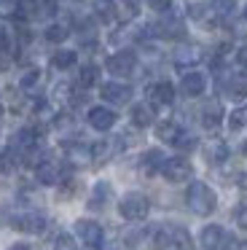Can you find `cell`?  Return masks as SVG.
Wrapping results in <instances>:
<instances>
[{
  "label": "cell",
  "instance_id": "obj_39",
  "mask_svg": "<svg viewBox=\"0 0 247 250\" xmlns=\"http://www.w3.org/2000/svg\"><path fill=\"white\" fill-rule=\"evenodd\" d=\"M75 191H78V183H75V180H67V183L62 186V191H59V196H62V199H70V196H75Z\"/></svg>",
  "mask_w": 247,
  "mask_h": 250
},
{
  "label": "cell",
  "instance_id": "obj_11",
  "mask_svg": "<svg viewBox=\"0 0 247 250\" xmlns=\"http://www.w3.org/2000/svg\"><path fill=\"white\" fill-rule=\"evenodd\" d=\"M100 94H102V100L110 103V105H126L129 100H132V86L124 83V81H107L100 86Z\"/></svg>",
  "mask_w": 247,
  "mask_h": 250
},
{
  "label": "cell",
  "instance_id": "obj_12",
  "mask_svg": "<svg viewBox=\"0 0 247 250\" xmlns=\"http://www.w3.org/2000/svg\"><path fill=\"white\" fill-rule=\"evenodd\" d=\"M204 92H207V76H204V73H199V70L183 73L180 94H185V97H202Z\"/></svg>",
  "mask_w": 247,
  "mask_h": 250
},
{
  "label": "cell",
  "instance_id": "obj_4",
  "mask_svg": "<svg viewBox=\"0 0 247 250\" xmlns=\"http://www.w3.org/2000/svg\"><path fill=\"white\" fill-rule=\"evenodd\" d=\"M105 70L110 73L113 78H129L137 70V54L129 51V49H118L116 54H110L105 60Z\"/></svg>",
  "mask_w": 247,
  "mask_h": 250
},
{
  "label": "cell",
  "instance_id": "obj_19",
  "mask_svg": "<svg viewBox=\"0 0 247 250\" xmlns=\"http://www.w3.org/2000/svg\"><path fill=\"white\" fill-rule=\"evenodd\" d=\"M110 199H113V186L107 183V180H100V183H94V188H91L89 207L91 210H105Z\"/></svg>",
  "mask_w": 247,
  "mask_h": 250
},
{
  "label": "cell",
  "instance_id": "obj_16",
  "mask_svg": "<svg viewBox=\"0 0 247 250\" xmlns=\"http://www.w3.org/2000/svg\"><path fill=\"white\" fill-rule=\"evenodd\" d=\"M223 242H226V231L218 223H207V226L202 229V234H199V245H202L204 250H220Z\"/></svg>",
  "mask_w": 247,
  "mask_h": 250
},
{
  "label": "cell",
  "instance_id": "obj_34",
  "mask_svg": "<svg viewBox=\"0 0 247 250\" xmlns=\"http://www.w3.org/2000/svg\"><path fill=\"white\" fill-rule=\"evenodd\" d=\"M172 245L180 250H191V237L183 226H172Z\"/></svg>",
  "mask_w": 247,
  "mask_h": 250
},
{
  "label": "cell",
  "instance_id": "obj_35",
  "mask_svg": "<svg viewBox=\"0 0 247 250\" xmlns=\"http://www.w3.org/2000/svg\"><path fill=\"white\" fill-rule=\"evenodd\" d=\"M54 14H57V3L54 0H41L35 19H54Z\"/></svg>",
  "mask_w": 247,
  "mask_h": 250
},
{
  "label": "cell",
  "instance_id": "obj_31",
  "mask_svg": "<svg viewBox=\"0 0 247 250\" xmlns=\"http://www.w3.org/2000/svg\"><path fill=\"white\" fill-rule=\"evenodd\" d=\"M19 92H21V89H5V92H3V100H0V103H5L11 110H14V113H19L21 105H24V100H21Z\"/></svg>",
  "mask_w": 247,
  "mask_h": 250
},
{
  "label": "cell",
  "instance_id": "obj_38",
  "mask_svg": "<svg viewBox=\"0 0 247 250\" xmlns=\"http://www.w3.org/2000/svg\"><path fill=\"white\" fill-rule=\"evenodd\" d=\"M145 3H148L156 14H166L172 8V0H145Z\"/></svg>",
  "mask_w": 247,
  "mask_h": 250
},
{
  "label": "cell",
  "instance_id": "obj_1",
  "mask_svg": "<svg viewBox=\"0 0 247 250\" xmlns=\"http://www.w3.org/2000/svg\"><path fill=\"white\" fill-rule=\"evenodd\" d=\"M185 205H188V210H191L193 215L207 218V215H212L215 207H218V196H215V191L209 188L207 183L193 180V183L188 186V191H185Z\"/></svg>",
  "mask_w": 247,
  "mask_h": 250
},
{
  "label": "cell",
  "instance_id": "obj_9",
  "mask_svg": "<svg viewBox=\"0 0 247 250\" xmlns=\"http://www.w3.org/2000/svg\"><path fill=\"white\" fill-rule=\"evenodd\" d=\"M35 178L41 186H59L64 180V167L57 159H43L35 167Z\"/></svg>",
  "mask_w": 247,
  "mask_h": 250
},
{
  "label": "cell",
  "instance_id": "obj_8",
  "mask_svg": "<svg viewBox=\"0 0 247 250\" xmlns=\"http://www.w3.org/2000/svg\"><path fill=\"white\" fill-rule=\"evenodd\" d=\"M75 237L81 239V242L86 245V248H100L102 239H105V231H102V226L97 221H89V218H81V221H75Z\"/></svg>",
  "mask_w": 247,
  "mask_h": 250
},
{
  "label": "cell",
  "instance_id": "obj_42",
  "mask_svg": "<svg viewBox=\"0 0 247 250\" xmlns=\"http://www.w3.org/2000/svg\"><path fill=\"white\" fill-rule=\"evenodd\" d=\"M8 250H32V248H30V245H27V242H14V245H11Z\"/></svg>",
  "mask_w": 247,
  "mask_h": 250
},
{
  "label": "cell",
  "instance_id": "obj_2",
  "mask_svg": "<svg viewBox=\"0 0 247 250\" xmlns=\"http://www.w3.org/2000/svg\"><path fill=\"white\" fill-rule=\"evenodd\" d=\"M150 35H156V38H166V41H183L185 38V24H183V19L177 17V14H161L159 19H156L153 24H148Z\"/></svg>",
  "mask_w": 247,
  "mask_h": 250
},
{
  "label": "cell",
  "instance_id": "obj_21",
  "mask_svg": "<svg viewBox=\"0 0 247 250\" xmlns=\"http://www.w3.org/2000/svg\"><path fill=\"white\" fill-rule=\"evenodd\" d=\"M129 116H132V124L137 126V129H145V126H150V124L156 121V113H153V105H150V103H137V105H132Z\"/></svg>",
  "mask_w": 247,
  "mask_h": 250
},
{
  "label": "cell",
  "instance_id": "obj_36",
  "mask_svg": "<svg viewBox=\"0 0 247 250\" xmlns=\"http://www.w3.org/2000/svg\"><path fill=\"white\" fill-rule=\"evenodd\" d=\"M54 250H78L73 234H59V237L54 239Z\"/></svg>",
  "mask_w": 247,
  "mask_h": 250
},
{
  "label": "cell",
  "instance_id": "obj_44",
  "mask_svg": "<svg viewBox=\"0 0 247 250\" xmlns=\"http://www.w3.org/2000/svg\"><path fill=\"white\" fill-rule=\"evenodd\" d=\"M0 119H3V103H0Z\"/></svg>",
  "mask_w": 247,
  "mask_h": 250
},
{
  "label": "cell",
  "instance_id": "obj_33",
  "mask_svg": "<svg viewBox=\"0 0 247 250\" xmlns=\"http://www.w3.org/2000/svg\"><path fill=\"white\" fill-rule=\"evenodd\" d=\"M228 126L231 129H242V126H247V105H239V108H234L231 110V116H228Z\"/></svg>",
  "mask_w": 247,
  "mask_h": 250
},
{
  "label": "cell",
  "instance_id": "obj_24",
  "mask_svg": "<svg viewBox=\"0 0 247 250\" xmlns=\"http://www.w3.org/2000/svg\"><path fill=\"white\" fill-rule=\"evenodd\" d=\"M70 24H64V22H51L46 30H43V38L48 41V43H54V46H59V43H64V41L70 38Z\"/></svg>",
  "mask_w": 247,
  "mask_h": 250
},
{
  "label": "cell",
  "instance_id": "obj_18",
  "mask_svg": "<svg viewBox=\"0 0 247 250\" xmlns=\"http://www.w3.org/2000/svg\"><path fill=\"white\" fill-rule=\"evenodd\" d=\"M91 14L97 22L102 24H113L118 19V6L116 0H91Z\"/></svg>",
  "mask_w": 247,
  "mask_h": 250
},
{
  "label": "cell",
  "instance_id": "obj_17",
  "mask_svg": "<svg viewBox=\"0 0 247 250\" xmlns=\"http://www.w3.org/2000/svg\"><path fill=\"white\" fill-rule=\"evenodd\" d=\"M220 89L231 100H245L247 97V76H226L220 78Z\"/></svg>",
  "mask_w": 247,
  "mask_h": 250
},
{
  "label": "cell",
  "instance_id": "obj_23",
  "mask_svg": "<svg viewBox=\"0 0 247 250\" xmlns=\"http://www.w3.org/2000/svg\"><path fill=\"white\" fill-rule=\"evenodd\" d=\"M180 132H183V126L177 124V121H172V119L156 124V137H159L161 143H172V146H175V140L180 137Z\"/></svg>",
  "mask_w": 247,
  "mask_h": 250
},
{
  "label": "cell",
  "instance_id": "obj_6",
  "mask_svg": "<svg viewBox=\"0 0 247 250\" xmlns=\"http://www.w3.org/2000/svg\"><path fill=\"white\" fill-rule=\"evenodd\" d=\"M161 175H164L169 183H185L193 175V164L188 162L185 156H172L161 164Z\"/></svg>",
  "mask_w": 247,
  "mask_h": 250
},
{
  "label": "cell",
  "instance_id": "obj_25",
  "mask_svg": "<svg viewBox=\"0 0 247 250\" xmlns=\"http://www.w3.org/2000/svg\"><path fill=\"white\" fill-rule=\"evenodd\" d=\"M75 38L81 41V46H94V43H97L94 19H81V22L75 24Z\"/></svg>",
  "mask_w": 247,
  "mask_h": 250
},
{
  "label": "cell",
  "instance_id": "obj_40",
  "mask_svg": "<svg viewBox=\"0 0 247 250\" xmlns=\"http://www.w3.org/2000/svg\"><path fill=\"white\" fill-rule=\"evenodd\" d=\"M236 65L247 67V43H245V46H239V49H236Z\"/></svg>",
  "mask_w": 247,
  "mask_h": 250
},
{
  "label": "cell",
  "instance_id": "obj_22",
  "mask_svg": "<svg viewBox=\"0 0 247 250\" xmlns=\"http://www.w3.org/2000/svg\"><path fill=\"white\" fill-rule=\"evenodd\" d=\"M64 156H67V164H73V167H86V164H91V146L70 143Z\"/></svg>",
  "mask_w": 247,
  "mask_h": 250
},
{
  "label": "cell",
  "instance_id": "obj_15",
  "mask_svg": "<svg viewBox=\"0 0 247 250\" xmlns=\"http://www.w3.org/2000/svg\"><path fill=\"white\" fill-rule=\"evenodd\" d=\"M199 60H202V49H199L196 43H180L172 51V62H175L177 67H193Z\"/></svg>",
  "mask_w": 247,
  "mask_h": 250
},
{
  "label": "cell",
  "instance_id": "obj_28",
  "mask_svg": "<svg viewBox=\"0 0 247 250\" xmlns=\"http://www.w3.org/2000/svg\"><path fill=\"white\" fill-rule=\"evenodd\" d=\"M41 78H43V73L38 70V67H24L21 76H19V89L21 92H32V89L41 83Z\"/></svg>",
  "mask_w": 247,
  "mask_h": 250
},
{
  "label": "cell",
  "instance_id": "obj_41",
  "mask_svg": "<svg viewBox=\"0 0 247 250\" xmlns=\"http://www.w3.org/2000/svg\"><path fill=\"white\" fill-rule=\"evenodd\" d=\"M236 223H239L242 229H247V205L239 207V212H236Z\"/></svg>",
  "mask_w": 247,
  "mask_h": 250
},
{
  "label": "cell",
  "instance_id": "obj_7",
  "mask_svg": "<svg viewBox=\"0 0 247 250\" xmlns=\"http://www.w3.org/2000/svg\"><path fill=\"white\" fill-rule=\"evenodd\" d=\"M11 226L21 234H43L46 231V215H41L38 210L16 212V215L11 218Z\"/></svg>",
  "mask_w": 247,
  "mask_h": 250
},
{
  "label": "cell",
  "instance_id": "obj_5",
  "mask_svg": "<svg viewBox=\"0 0 247 250\" xmlns=\"http://www.w3.org/2000/svg\"><path fill=\"white\" fill-rule=\"evenodd\" d=\"M124 146H126L124 137H105V140H97L94 146H91V164H94V167H102V164L113 162V159L124 151Z\"/></svg>",
  "mask_w": 247,
  "mask_h": 250
},
{
  "label": "cell",
  "instance_id": "obj_37",
  "mask_svg": "<svg viewBox=\"0 0 247 250\" xmlns=\"http://www.w3.org/2000/svg\"><path fill=\"white\" fill-rule=\"evenodd\" d=\"M175 146H177V148H183V151H191V148L196 146V137H193L191 132L183 129V132H180V137L175 140Z\"/></svg>",
  "mask_w": 247,
  "mask_h": 250
},
{
  "label": "cell",
  "instance_id": "obj_30",
  "mask_svg": "<svg viewBox=\"0 0 247 250\" xmlns=\"http://www.w3.org/2000/svg\"><path fill=\"white\" fill-rule=\"evenodd\" d=\"M207 159L212 164H220V162H226V156H228V148H226V143H220V140H212V143H207Z\"/></svg>",
  "mask_w": 247,
  "mask_h": 250
},
{
  "label": "cell",
  "instance_id": "obj_3",
  "mask_svg": "<svg viewBox=\"0 0 247 250\" xmlns=\"http://www.w3.org/2000/svg\"><path fill=\"white\" fill-rule=\"evenodd\" d=\"M118 212H121L124 221H143V218H148L150 212V202L145 194H137V191H129V194L121 196V202H118Z\"/></svg>",
  "mask_w": 247,
  "mask_h": 250
},
{
  "label": "cell",
  "instance_id": "obj_32",
  "mask_svg": "<svg viewBox=\"0 0 247 250\" xmlns=\"http://www.w3.org/2000/svg\"><path fill=\"white\" fill-rule=\"evenodd\" d=\"M209 6H212V11L218 17H231L236 11V6H239V0H212Z\"/></svg>",
  "mask_w": 247,
  "mask_h": 250
},
{
  "label": "cell",
  "instance_id": "obj_27",
  "mask_svg": "<svg viewBox=\"0 0 247 250\" xmlns=\"http://www.w3.org/2000/svg\"><path fill=\"white\" fill-rule=\"evenodd\" d=\"M97 81H100V67H97L94 62H86V65L78 70V86L89 89V86H94Z\"/></svg>",
  "mask_w": 247,
  "mask_h": 250
},
{
  "label": "cell",
  "instance_id": "obj_14",
  "mask_svg": "<svg viewBox=\"0 0 247 250\" xmlns=\"http://www.w3.org/2000/svg\"><path fill=\"white\" fill-rule=\"evenodd\" d=\"M199 121H202L204 129H218L220 121H223V105L220 100H207L199 110Z\"/></svg>",
  "mask_w": 247,
  "mask_h": 250
},
{
  "label": "cell",
  "instance_id": "obj_13",
  "mask_svg": "<svg viewBox=\"0 0 247 250\" xmlns=\"http://www.w3.org/2000/svg\"><path fill=\"white\" fill-rule=\"evenodd\" d=\"M145 97H148V103L153 105H172L175 103V86H172L169 81H153L148 89H145Z\"/></svg>",
  "mask_w": 247,
  "mask_h": 250
},
{
  "label": "cell",
  "instance_id": "obj_29",
  "mask_svg": "<svg viewBox=\"0 0 247 250\" xmlns=\"http://www.w3.org/2000/svg\"><path fill=\"white\" fill-rule=\"evenodd\" d=\"M164 162H166L164 153H161L159 148H150V151H145V156H143V169L145 172H159Z\"/></svg>",
  "mask_w": 247,
  "mask_h": 250
},
{
  "label": "cell",
  "instance_id": "obj_26",
  "mask_svg": "<svg viewBox=\"0 0 247 250\" xmlns=\"http://www.w3.org/2000/svg\"><path fill=\"white\" fill-rule=\"evenodd\" d=\"M75 62H78V54H75L73 49H57L51 54V65L57 67V70H70Z\"/></svg>",
  "mask_w": 247,
  "mask_h": 250
},
{
  "label": "cell",
  "instance_id": "obj_10",
  "mask_svg": "<svg viewBox=\"0 0 247 250\" xmlns=\"http://www.w3.org/2000/svg\"><path fill=\"white\" fill-rule=\"evenodd\" d=\"M86 121H89L91 129L107 132V129H113V126H116L118 116H116V110L107 108V105H94V108H89V113H86Z\"/></svg>",
  "mask_w": 247,
  "mask_h": 250
},
{
  "label": "cell",
  "instance_id": "obj_43",
  "mask_svg": "<svg viewBox=\"0 0 247 250\" xmlns=\"http://www.w3.org/2000/svg\"><path fill=\"white\" fill-rule=\"evenodd\" d=\"M242 151H245V153H247V140H245V146H242Z\"/></svg>",
  "mask_w": 247,
  "mask_h": 250
},
{
  "label": "cell",
  "instance_id": "obj_20",
  "mask_svg": "<svg viewBox=\"0 0 247 250\" xmlns=\"http://www.w3.org/2000/svg\"><path fill=\"white\" fill-rule=\"evenodd\" d=\"M188 17H191L193 22L204 24V27H215V22H218V14L212 11L209 3H191V6H188Z\"/></svg>",
  "mask_w": 247,
  "mask_h": 250
}]
</instances>
